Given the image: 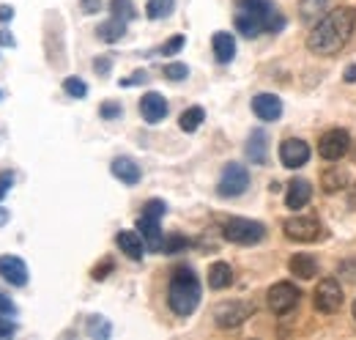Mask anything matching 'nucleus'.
<instances>
[{
    "label": "nucleus",
    "instance_id": "1",
    "mask_svg": "<svg viewBox=\"0 0 356 340\" xmlns=\"http://www.w3.org/2000/svg\"><path fill=\"white\" fill-rule=\"evenodd\" d=\"M356 25V8L351 6H340L326 11V17L321 22H315L307 36V47L315 55H337L354 33Z\"/></svg>",
    "mask_w": 356,
    "mask_h": 340
},
{
    "label": "nucleus",
    "instance_id": "2",
    "mask_svg": "<svg viewBox=\"0 0 356 340\" xmlns=\"http://www.w3.org/2000/svg\"><path fill=\"white\" fill-rule=\"evenodd\" d=\"M285 28V17L277 11L274 0H238L236 8V31L247 39L261 33H277Z\"/></svg>",
    "mask_w": 356,
    "mask_h": 340
},
{
    "label": "nucleus",
    "instance_id": "3",
    "mask_svg": "<svg viewBox=\"0 0 356 340\" xmlns=\"http://www.w3.org/2000/svg\"><path fill=\"white\" fill-rule=\"evenodd\" d=\"M168 304L181 318H186V316H192L197 310V304H200V280L189 266H178L173 272L170 288H168Z\"/></svg>",
    "mask_w": 356,
    "mask_h": 340
},
{
    "label": "nucleus",
    "instance_id": "4",
    "mask_svg": "<svg viewBox=\"0 0 356 340\" xmlns=\"http://www.w3.org/2000/svg\"><path fill=\"white\" fill-rule=\"evenodd\" d=\"M222 236L233 245H258L266 239V225L258 219H247V217H230L222 222Z\"/></svg>",
    "mask_w": 356,
    "mask_h": 340
},
{
    "label": "nucleus",
    "instance_id": "5",
    "mask_svg": "<svg viewBox=\"0 0 356 340\" xmlns=\"http://www.w3.org/2000/svg\"><path fill=\"white\" fill-rule=\"evenodd\" d=\"M250 187V170L238 162H230L222 168V176H220V184H217V192L222 198H238L244 195Z\"/></svg>",
    "mask_w": 356,
    "mask_h": 340
},
{
    "label": "nucleus",
    "instance_id": "6",
    "mask_svg": "<svg viewBox=\"0 0 356 340\" xmlns=\"http://www.w3.org/2000/svg\"><path fill=\"white\" fill-rule=\"evenodd\" d=\"M282 231H285V236H288L291 242H302V245L318 242V239L323 236L321 222L312 219V217H291V219L282 222Z\"/></svg>",
    "mask_w": 356,
    "mask_h": 340
},
{
    "label": "nucleus",
    "instance_id": "7",
    "mask_svg": "<svg viewBox=\"0 0 356 340\" xmlns=\"http://www.w3.org/2000/svg\"><path fill=\"white\" fill-rule=\"evenodd\" d=\"M252 313H255V304L250 302H225L214 310V321L220 330H233V327H241Z\"/></svg>",
    "mask_w": 356,
    "mask_h": 340
},
{
    "label": "nucleus",
    "instance_id": "8",
    "mask_svg": "<svg viewBox=\"0 0 356 340\" xmlns=\"http://www.w3.org/2000/svg\"><path fill=\"white\" fill-rule=\"evenodd\" d=\"M299 297H302V294H299V288H296L293 283H277V286L268 288L266 302L274 316H288V313L299 304Z\"/></svg>",
    "mask_w": 356,
    "mask_h": 340
},
{
    "label": "nucleus",
    "instance_id": "9",
    "mask_svg": "<svg viewBox=\"0 0 356 340\" xmlns=\"http://www.w3.org/2000/svg\"><path fill=\"white\" fill-rule=\"evenodd\" d=\"M348 146H351V137H348L346 129H329V132L321 137L318 151H321L323 160L337 162V160H343V154L348 151Z\"/></svg>",
    "mask_w": 356,
    "mask_h": 340
},
{
    "label": "nucleus",
    "instance_id": "10",
    "mask_svg": "<svg viewBox=\"0 0 356 340\" xmlns=\"http://www.w3.org/2000/svg\"><path fill=\"white\" fill-rule=\"evenodd\" d=\"M315 307L321 313H337L343 307V288H340L337 280L326 277V280L318 283V288H315Z\"/></svg>",
    "mask_w": 356,
    "mask_h": 340
},
{
    "label": "nucleus",
    "instance_id": "11",
    "mask_svg": "<svg viewBox=\"0 0 356 340\" xmlns=\"http://www.w3.org/2000/svg\"><path fill=\"white\" fill-rule=\"evenodd\" d=\"M307 160H310V146L305 140H299V137L282 140V146H280V162L285 168L291 170L302 168V165H307Z\"/></svg>",
    "mask_w": 356,
    "mask_h": 340
},
{
    "label": "nucleus",
    "instance_id": "12",
    "mask_svg": "<svg viewBox=\"0 0 356 340\" xmlns=\"http://www.w3.org/2000/svg\"><path fill=\"white\" fill-rule=\"evenodd\" d=\"M0 277L8 283V286H28V266L22 258L17 255H0Z\"/></svg>",
    "mask_w": 356,
    "mask_h": 340
},
{
    "label": "nucleus",
    "instance_id": "13",
    "mask_svg": "<svg viewBox=\"0 0 356 340\" xmlns=\"http://www.w3.org/2000/svg\"><path fill=\"white\" fill-rule=\"evenodd\" d=\"M140 116L148 121V124H159L165 116H168V99L156 91H148L143 99H140Z\"/></svg>",
    "mask_w": 356,
    "mask_h": 340
},
{
    "label": "nucleus",
    "instance_id": "14",
    "mask_svg": "<svg viewBox=\"0 0 356 340\" xmlns=\"http://www.w3.org/2000/svg\"><path fill=\"white\" fill-rule=\"evenodd\" d=\"M137 231H140V236L145 239V250H151V253H162V247H165V236H162V231H159V219L156 217H140L137 219Z\"/></svg>",
    "mask_w": 356,
    "mask_h": 340
},
{
    "label": "nucleus",
    "instance_id": "15",
    "mask_svg": "<svg viewBox=\"0 0 356 340\" xmlns=\"http://www.w3.org/2000/svg\"><path fill=\"white\" fill-rule=\"evenodd\" d=\"M252 113L261 118V121H277L282 116V102L274 96V93H258L252 99Z\"/></svg>",
    "mask_w": 356,
    "mask_h": 340
},
{
    "label": "nucleus",
    "instance_id": "16",
    "mask_svg": "<svg viewBox=\"0 0 356 340\" xmlns=\"http://www.w3.org/2000/svg\"><path fill=\"white\" fill-rule=\"evenodd\" d=\"M312 198V184L305 178H293L288 184V195H285V203L288 209H305Z\"/></svg>",
    "mask_w": 356,
    "mask_h": 340
},
{
    "label": "nucleus",
    "instance_id": "17",
    "mask_svg": "<svg viewBox=\"0 0 356 340\" xmlns=\"http://www.w3.org/2000/svg\"><path fill=\"white\" fill-rule=\"evenodd\" d=\"M110 170H113V176H115L118 181H124L127 187H132V184H137V181L143 178L140 165H137L134 160H129V157H115L113 165H110Z\"/></svg>",
    "mask_w": 356,
    "mask_h": 340
},
{
    "label": "nucleus",
    "instance_id": "18",
    "mask_svg": "<svg viewBox=\"0 0 356 340\" xmlns=\"http://www.w3.org/2000/svg\"><path fill=\"white\" fill-rule=\"evenodd\" d=\"M115 245H118L121 253L127 255V258H132V261H140L143 253H145V242H143V236L134 233V231H121V233L115 236Z\"/></svg>",
    "mask_w": 356,
    "mask_h": 340
},
{
    "label": "nucleus",
    "instance_id": "19",
    "mask_svg": "<svg viewBox=\"0 0 356 340\" xmlns=\"http://www.w3.org/2000/svg\"><path fill=\"white\" fill-rule=\"evenodd\" d=\"M266 132H252L250 140H247V160L255 162V165H266V154H268V143H266Z\"/></svg>",
    "mask_w": 356,
    "mask_h": 340
},
{
    "label": "nucleus",
    "instance_id": "20",
    "mask_svg": "<svg viewBox=\"0 0 356 340\" xmlns=\"http://www.w3.org/2000/svg\"><path fill=\"white\" fill-rule=\"evenodd\" d=\"M211 47H214V55H217L220 63H230L236 58V39H233V33H225V31L214 33Z\"/></svg>",
    "mask_w": 356,
    "mask_h": 340
},
{
    "label": "nucleus",
    "instance_id": "21",
    "mask_svg": "<svg viewBox=\"0 0 356 340\" xmlns=\"http://www.w3.org/2000/svg\"><path fill=\"white\" fill-rule=\"evenodd\" d=\"M96 33H99V39H102V42L115 44L127 36V22H124V20H118V17H113V20L102 22V25L96 28Z\"/></svg>",
    "mask_w": 356,
    "mask_h": 340
},
{
    "label": "nucleus",
    "instance_id": "22",
    "mask_svg": "<svg viewBox=\"0 0 356 340\" xmlns=\"http://www.w3.org/2000/svg\"><path fill=\"white\" fill-rule=\"evenodd\" d=\"M288 269H291V275H296V277H302V280H312L315 275H318V263H315V258L312 255H293L291 258V263H288Z\"/></svg>",
    "mask_w": 356,
    "mask_h": 340
},
{
    "label": "nucleus",
    "instance_id": "23",
    "mask_svg": "<svg viewBox=\"0 0 356 340\" xmlns=\"http://www.w3.org/2000/svg\"><path fill=\"white\" fill-rule=\"evenodd\" d=\"M230 283H233V269H230L225 261H217V263L209 266V286H211L214 291H222Z\"/></svg>",
    "mask_w": 356,
    "mask_h": 340
},
{
    "label": "nucleus",
    "instance_id": "24",
    "mask_svg": "<svg viewBox=\"0 0 356 340\" xmlns=\"http://www.w3.org/2000/svg\"><path fill=\"white\" fill-rule=\"evenodd\" d=\"M299 17L307 22V25H315L326 17V0H302L299 3Z\"/></svg>",
    "mask_w": 356,
    "mask_h": 340
},
{
    "label": "nucleus",
    "instance_id": "25",
    "mask_svg": "<svg viewBox=\"0 0 356 340\" xmlns=\"http://www.w3.org/2000/svg\"><path fill=\"white\" fill-rule=\"evenodd\" d=\"M203 121H206V110H203V107H189V110L181 113L178 127L184 129V132H197Z\"/></svg>",
    "mask_w": 356,
    "mask_h": 340
},
{
    "label": "nucleus",
    "instance_id": "26",
    "mask_svg": "<svg viewBox=\"0 0 356 340\" xmlns=\"http://www.w3.org/2000/svg\"><path fill=\"white\" fill-rule=\"evenodd\" d=\"M173 8H176V0H148L145 14H148L151 20H165V17L173 14Z\"/></svg>",
    "mask_w": 356,
    "mask_h": 340
},
{
    "label": "nucleus",
    "instance_id": "27",
    "mask_svg": "<svg viewBox=\"0 0 356 340\" xmlns=\"http://www.w3.org/2000/svg\"><path fill=\"white\" fill-rule=\"evenodd\" d=\"M88 335L96 340H107L113 335V327L102 316H93V318H88Z\"/></svg>",
    "mask_w": 356,
    "mask_h": 340
},
{
    "label": "nucleus",
    "instance_id": "28",
    "mask_svg": "<svg viewBox=\"0 0 356 340\" xmlns=\"http://www.w3.org/2000/svg\"><path fill=\"white\" fill-rule=\"evenodd\" d=\"M110 11H113V17H118V20H124V22H129V20L137 17L132 0H110Z\"/></svg>",
    "mask_w": 356,
    "mask_h": 340
},
{
    "label": "nucleus",
    "instance_id": "29",
    "mask_svg": "<svg viewBox=\"0 0 356 340\" xmlns=\"http://www.w3.org/2000/svg\"><path fill=\"white\" fill-rule=\"evenodd\" d=\"M63 91H66L72 99H83V96H88V85L83 83L80 77H66V80H63Z\"/></svg>",
    "mask_w": 356,
    "mask_h": 340
},
{
    "label": "nucleus",
    "instance_id": "30",
    "mask_svg": "<svg viewBox=\"0 0 356 340\" xmlns=\"http://www.w3.org/2000/svg\"><path fill=\"white\" fill-rule=\"evenodd\" d=\"M343 184H346V173H343V170H329V173H323V190H326V192H337Z\"/></svg>",
    "mask_w": 356,
    "mask_h": 340
},
{
    "label": "nucleus",
    "instance_id": "31",
    "mask_svg": "<svg viewBox=\"0 0 356 340\" xmlns=\"http://www.w3.org/2000/svg\"><path fill=\"white\" fill-rule=\"evenodd\" d=\"M165 77H168L170 83H181V80L189 77V66H186V63H168V66H165Z\"/></svg>",
    "mask_w": 356,
    "mask_h": 340
},
{
    "label": "nucleus",
    "instance_id": "32",
    "mask_svg": "<svg viewBox=\"0 0 356 340\" xmlns=\"http://www.w3.org/2000/svg\"><path fill=\"white\" fill-rule=\"evenodd\" d=\"M143 214H145V217H156V219H162V217L168 214V206H165V201L154 198V201H148V203L143 206Z\"/></svg>",
    "mask_w": 356,
    "mask_h": 340
},
{
    "label": "nucleus",
    "instance_id": "33",
    "mask_svg": "<svg viewBox=\"0 0 356 340\" xmlns=\"http://www.w3.org/2000/svg\"><path fill=\"white\" fill-rule=\"evenodd\" d=\"M124 113V107L118 105V102H104L102 107H99V116L104 118V121H113V118H118Z\"/></svg>",
    "mask_w": 356,
    "mask_h": 340
},
{
    "label": "nucleus",
    "instance_id": "34",
    "mask_svg": "<svg viewBox=\"0 0 356 340\" xmlns=\"http://www.w3.org/2000/svg\"><path fill=\"white\" fill-rule=\"evenodd\" d=\"M184 247H186V239H184V236H170V239H165V247H162V253L176 255V253H181Z\"/></svg>",
    "mask_w": 356,
    "mask_h": 340
},
{
    "label": "nucleus",
    "instance_id": "35",
    "mask_svg": "<svg viewBox=\"0 0 356 340\" xmlns=\"http://www.w3.org/2000/svg\"><path fill=\"white\" fill-rule=\"evenodd\" d=\"M110 69H113V58L102 55V58H96V61H93V72H96V75L107 77V75H110Z\"/></svg>",
    "mask_w": 356,
    "mask_h": 340
},
{
    "label": "nucleus",
    "instance_id": "36",
    "mask_svg": "<svg viewBox=\"0 0 356 340\" xmlns=\"http://www.w3.org/2000/svg\"><path fill=\"white\" fill-rule=\"evenodd\" d=\"M181 47H184V36H173L170 42L162 47V55H176Z\"/></svg>",
    "mask_w": 356,
    "mask_h": 340
},
{
    "label": "nucleus",
    "instance_id": "37",
    "mask_svg": "<svg viewBox=\"0 0 356 340\" xmlns=\"http://www.w3.org/2000/svg\"><path fill=\"white\" fill-rule=\"evenodd\" d=\"M14 313H17V304L6 294H0V316H14Z\"/></svg>",
    "mask_w": 356,
    "mask_h": 340
},
{
    "label": "nucleus",
    "instance_id": "38",
    "mask_svg": "<svg viewBox=\"0 0 356 340\" xmlns=\"http://www.w3.org/2000/svg\"><path fill=\"white\" fill-rule=\"evenodd\" d=\"M340 275H346V280L356 283V261H346V263H340Z\"/></svg>",
    "mask_w": 356,
    "mask_h": 340
},
{
    "label": "nucleus",
    "instance_id": "39",
    "mask_svg": "<svg viewBox=\"0 0 356 340\" xmlns=\"http://www.w3.org/2000/svg\"><path fill=\"white\" fill-rule=\"evenodd\" d=\"M17 332V324L14 321H8V318H3L0 316V338H11Z\"/></svg>",
    "mask_w": 356,
    "mask_h": 340
},
{
    "label": "nucleus",
    "instance_id": "40",
    "mask_svg": "<svg viewBox=\"0 0 356 340\" xmlns=\"http://www.w3.org/2000/svg\"><path fill=\"white\" fill-rule=\"evenodd\" d=\"M145 80H148V75H145V72H134L129 80H121V85H127V88H129V85L145 83Z\"/></svg>",
    "mask_w": 356,
    "mask_h": 340
},
{
    "label": "nucleus",
    "instance_id": "41",
    "mask_svg": "<svg viewBox=\"0 0 356 340\" xmlns=\"http://www.w3.org/2000/svg\"><path fill=\"white\" fill-rule=\"evenodd\" d=\"M110 269H113V263H110V261H104L102 266H96V269H93V277H96V280H104V277H107L104 272H110Z\"/></svg>",
    "mask_w": 356,
    "mask_h": 340
},
{
    "label": "nucleus",
    "instance_id": "42",
    "mask_svg": "<svg viewBox=\"0 0 356 340\" xmlns=\"http://www.w3.org/2000/svg\"><path fill=\"white\" fill-rule=\"evenodd\" d=\"M102 8V0H83V11L86 14H96Z\"/></svg>",
    "mask_w": 356,
    "mask_h": 340
},
{
    "label": "nucleus",
    "instance_id": "43",
    "mask_svg": "<svg viewBox=\"0 0 356 340\" xmlns=\"http://www.w3.org/2000/svg\"><path fill=\"white\" fill-rule=\"evenodd\" d=\"M14 20V8L11 6H0V22H11Z\"/></svg>",
    "mask_w": 356,
    "mask_h": 340
},
{
    "label": "nucleus",
    "instance_id": "44",
    "mask_svg": "<svg viewBox=\"0 0 356 340\" xmlns=\"http://www.w3.org/2000/svg\"><path fill=\"white\" fill-rule=\"evenodd\" d=\"M14 36L8 33V31H0V47H14Z\"/></svg>",
    "mask_w": 356,
    "mask_h": 340
},
{
    "label": "nucleus",
    "instance_id": "45",
    "mask_svg": "<svg viewBox=\"0 0 356 340\" xmlns=\"http://www.w3.org/2000/svg\"><path fill=\"white\" fill-rule=\"evenodd\" d=\"M346 80H348V83H356V63L346 69Z\"/></svg>",
    "mask_w": 356,
    "mask_h": 340
},
{
    "label": "nucleus",
    "instance_id": "46",
    "mask_svg": "<svg viewBox=\"0 0 356 340\" xmlns=\"http://www.w3.org/2000/svg\"><path fill=\"white\" fill-rule=\"evenodd\" d=\"M6 222H8V209H3V206H0V228H3Z\"/></svg>",
    "mask_w": 356,
    "mask_h": 340
},
{
    "label": "nucleus",
    "instance_id": "47",
    "mask_svg": "<svg viewBox=\"0 0 356 340\" xmlns=\"http://www.w3.org/2000/svg\"><path fill=\"white\" fill-rule=\"evenodd\" d=\"M6 192H8V187H3V184H0V201H3V195H6Z\"/></svg>",
    "mask_w": 356,
    "mask_h": 340
},
{
    "label": "nucleus",
    "instance_id": "48",
    "mask_svg": "<svg viewBox=\"0 0 356 340\" xmlns=\"http://www.w3.org/2000/svg\"><path fill=\"white\" fill-rule=\"evenodd\" d=\"M351 206L356 209V190H354V195H351Z\"/></svg>",
    "mask_w": 356,
    "mask_h": 340
},
{
    "label": "nucleus",
    "instance_id": "49",
    "mask_svg": "<svg viewBox=\"0 0 356 340\" xmlns=\"http://www.w3.org/2000/svg\"><path fill=\"white\" fill-rule=\"evenodd\" d=\"M354 318H356V302H354Z\"/></svg>",
    "mask_w": 356,
    "mask_h": 340
}]
</instances>
